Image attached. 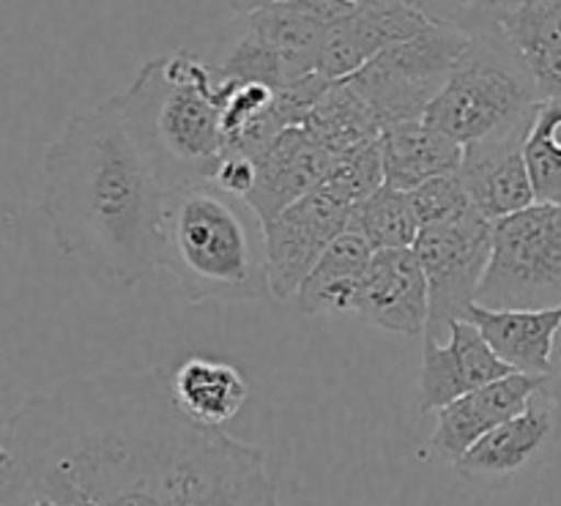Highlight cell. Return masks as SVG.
<instances>
[{"mask_svg": "<svg viewBox=\"0 0 561 506\" xmlns=\"http://www.w3.org/2000/svg\"><path fill=\"white\" fill-rule=\"evenodd\" d=\"M170 367L69 378L5 422L0 496L60 506H283L261 447L190 419Z\"/></svg>", "mask_w": 561, "mask_h": 506, "instance_id": "obj_1", "label": "cell"}, {"mask_svg": "<svg viewBox=\"0 0 561 506\" xmlns=\"http://www.w3.org/2000/svg\"><path fill=\"white\" fill-rule=\"evenodd\" d=\"M42 211L66 261L124 294L159 268L164 186L115 104L77 113L44 151Z\"/></svg>", "mask_w": 561, "mask_h": 506, "instance_id": "obj_2", "label": "cell"}, {"mask_svg": "<svg viewBox=\"0 0 561 506\" xmlns=\"http://www.w3.org/2000/svg\"><path fill=\"white\" fill-rule=\"evenodd\" d=\"M159 268L195 304L272 299L266 222L247 197L214 181L168 192L159 228Z\"/></svg>", "mask_w": 561, "mask_h": 506, "instance_id": "obj_3", "label": "cell"}, {"mask_svg": "<svg viewBox=\"0 0 561 506\" xmlns=\"http://www.w3.org/2000/svg\"><path fill=\"white\" fill-rule=\"evenodd\" d=\"M164 192L214 181L228 157L222 96L211 66L186 49L153 58L110 96Z\"/></svg>", "mask_w": 561, "mask_h": 506, "instance_id": "obj_4", "label": "cell"}, {"mask_svg": "<svg viewBox=\"0 0 561 506\" xmlns=\"http://www.w3.org/2000/svg\"><path fill=\"white\" fill-rule=\"evenodd\" d=\"M471 33L469 53L427 107L425 124L466 151L524 146L542 104L535 80L496 20Z\"/></svg>", "mask_w": 561, "mask_h": 506, "instance_id": "obj_5", "label": "cell"}, {"mask_svg": "<svg viewBox=\"0 0 561 506\" xmlns=\"http://www.w3.org/2000/svg\"><path fill=\"white\" fill-rule=\"evenodd\" d=\"M474 33L453 22H433L420 36L383 49L348 85L376 113L381 129L425 120L427 107L469 53Z\"/></svg>", "mask_w": 561, "mask_h": 506, "instance_id": "obj_6", "label": "cell"}, {"mask_svg": "<svg viewBox=\"0 0 561 506\" xmlns=\"http://www.w3.org/2000/svg\"><path fill=\"white\" fill-rule=\"evenodd\" d=\"M477 304L488 310L561 307V206L535 203L493 222V250Z\"/></svg>", "mask_w": 561, "mask_h": 506, "instance_id": "obj_7", "label": "cell"}, {"mask_svg": "<svg viewBox=\"0 0 561 506\" xmlns=\"http://www.w3.org/2000/svg\"><path fill=\"white\" fill-rule=\"evenodd\" d=\"M431 288V321L422 340H438L449 321H460L485 279L493 250V222L469 211L453 222L422 228L414 244Z\"/></svg>", "mask_w": 561, "mask_h": 506, "instance_id": "obj_8", "label": "cell"}, {"mask_svg": "<svg viewBox=\"0 0 561 506\" xmlns=\"http://www.w3.org/2000/svg\"><path fill=\"white\" fill-rule=\"evenodd\" d=\"M351 208L316 189L266 222L272 299H296L323 252L348 230Z\"/></svg>", "mask_w": 561, "mask_h": 506, "instance_id": "obj_9", "label": "cell"}, {"mask_svg": "<svg viewBox=\"0 0 561 506\" xmlns=\"http://www.w3.org/2000/svg\"><path fill=\"white\" fill-rule=\"evenodd\" d=\"M354 315L400 337H425L431 288L414 246L373 252Z\"/></svg>", "mask_w": 561, "mask_h": 506, "instance_id": "obj_10", "label": "cell"}, {"mask_svg": "<svg viewBox=\"0 0 561 506\" xmlns=\"http://www.w3.org/2000/svg\"><path fill=\"white\" fill-rule=\"evenodd\" d=\"M447 337V343L425 340L422 345L420 414H436L463 394L515 372L469 321H449Z\"/></svg>", "mask_w": 561, "mask_h": 506, "instance_id": "obj_11", "label": "cell"}, {"mask_svg": "<svg viewBox=\"0 0 561 506\" xmlns=\"http://www.w3.org/2000/svg\"><path fill=\"white\" fill-rule=\"evenodd\" d=\"M557 438H561L557 411L542 387L526 405V411L480 438L455 463V469L477 485H507L524 476Z\"/></svg>", "mask_w": 561, "mask_h": 506, "instance_id": "obj_12", "label": "cell"}, {"mask_svg": "<svg viewBox=\"0 0 561 506\" xmlns=\"http://www.w3.org/2000/svg\"><path fill=\"white\" fill-rule=\"evenodd\" d=\"M542 387H546L542 376L513 372L502 381L488 383V387L474 389L455 403L444 405L442 411H436L431 449L438 458L455 465L480 438L526 411V405Z\"/></svg>", "mask_w": 561, "mask_h": 506, "instance_id": "obj_13", "label": "cell"}, {"mask_svg": "<svg viewBox=\"0 0 561 506\" xmlns=\"http://www.w3.org/2000/svg\"><path fill=\"white\" fill-rule=\"evenodd\" d=\"M431 25V16L409 5H356L354 14L329 31L318 74L327 77L329 82H345L356 71L365 69L373 58H378L383 49L420 36Z\"/></svg>", "mask_w": 561, "mask_h": 506, "instance_id": "obj_14", "label": "cell"}, {"mask_svg": "<svg viewBox=\"0 0 561 506\" xmlns=\"http://www.w3.org/2000/svg\"><path fill=\"white\" fill-rule=\"evenodd\" d=\"M257 162V184L247 195L250 206L261 214L263 222L283 214L305 195L316 192L327 179L337 157L327 151L321 142L312 140L305 126L285 129Z\"/></svg>", "mask_w": 561, "mask_h": 506, "instance_id": "obj_15", "label": "cell"}, {"mask_svg": "<svg viewBox=\"0 0 561 506\" xmlns=\"http://www.w3.org/2000/svg\"><path fill=\"white\" fill-rule=\"evenodd\" d=\"M460 321L480 329L493 354L515 372L548 378L553 348L561 332V307L557 310H488L471 304Z\"/></svg>", "mask_w": 561, "mask_h": 506, "instance_id": "obj_16", "label": "cell"}, {"mask_svg": "<svg viewBox=\"0 0 561 506\" xmlns=\"http://www.w3.org/2000/svg\"><path fill=\"white\" fill-rule=\"evenodd\" d=\"M383 179L387 186L400 192H414L422 184L442 175L460 173L466 148L433 129L425 120L392 126L381 135Z\"/></svg>", "mask_w": 561, "mask_h": 506, "instance_id": "obj_17", "label": "cell"}, {"mask_svg": "<svg viewBox=\"0 0 561 506\" xmlns=\"http://www.w3.org/2000/svg\"><path fill=\"white\" fill-rule=\"evenodd\" d=\"M460 179H463L477 211L491 222L513 217L537 203L524 146L466 151Z\"/></svg>", "mask_w": 561, "mask_h": 506, "instance_id": "obj_18", "label": "cell"}, {"mask_svg": "<svg viewBox=\"0 0 561 506\" xmlns=\"http://www.w3.org/2000/svg\"><path fill=\"white\" fill-rule=\"evenodd\" d=\"M170 383L179 409L206 427H225L233 422L250 398L244 372L211 356H186L173 370Z\"/></svg>", "mask_w": 561, "mask_h": 506, "instance_id": "obj_19", "label": "cell"}, {"mask_svg": "<svg viewBox=\"0 0 561 506\" xmlns=\"http://www.w3.org/2000/svg\"><path fill=\"white\" fill-rule=\"evenodd\" d=\"M542 102L561 104V0H526L499 20Z\"/></svg>", "mask_w": 561, "mask_h": 506, "instance_id": "obj_20", "label": "cell"}, {"mask_svg": "<svg viewBox=\"0 0 561 506\" xmlns=\"http://www.w3.org/2000/svg\"><path fill=\"white\" fill-rule=\"evenodd\" d=\"M373 261V250L365 239L345 230L318 261L310 277L296 294V304L305 315H345L356 310L362 283L367 266Z\"/></svg>", "mask_w": 561, "mask_h": 506, "instance_id": "obj_21", "label": "cell"}, {"mask_svg": "<svg viewBox=\"0 0 561 506\" xmlns=\"http://www.w3.org/2000/svg\"><path fill=\"white\" fill-rule=\"evenodd\" d=\"M301 126L310 131L312 140L321 142L337 159L354 148L381 140L383 135L376 113L367 107L365 99L348 82H334L332 91L316 104V110L307 115Z\"/></svg>", "mask_w": 561, "mask_h": 506, "instance_id": "obj_22", "label": "cell"}, {"mask_svg": "<svg viewBox=\"0 0 561 506\" xmlns=\"http://www.w3.org/2000/svg\"><path fill=\"white\" fill-rule=\"evenodd\" d=\"M348 233L365 239L373 252L414 246L422 233V225L411 192H400L383 184L376 195L351 208Z\"/></svg>", "mask_w": 561, "mask_h": 506, "instance_id": "obj_23", "label": "cell"}, {"mask_svg": "<svg viewBox=\"0 0 561 506\" xmlns=\"http://www.w3.org/2000/svg\"><path fill=\"white\" fill-rule=\"evenodd\" d=\"M537 203L561 206V104L542 102L524 142Z\"/></svg>", "mask_w": 561, "mask_h": 506, "instance_id": "obj_24", "label": "cell"}, {"mask_svg": "<svg viewBox=\"0 0 561 506\" xmlns=\"http://www.w3.org/2000/svg\"><path fill=\"white\" fill-rule=\"evenodd\" d=\"M383 184H387V179H383L381 140H373L340 157L318 189L327 192L329 197H334L343 206L354 208L356 203L376 195Z\"/></svg>", "mask_w": 561, "mask_h": 506, "instance_id": "obj_25", "label": "cell"}, {"mask_svg": "<svg viewBox=\"0 0 561 506\" xmlns=\"http://www.w3.org/2000/svg\"><path fill=\"white\" fill-rule=\"evenodd\" d=\"M411 200H414L416 217H420L422 228H431V225L453 222V219L463 217V214L474 211V200H471L469 189H466L460 173L442 175V179H433L427 184H422L420 189L411 192Z\"/></svg>", "mask_w": 561, "mask_h": 506, "instance_id": "obj_26", "label": "cell"}, {"mask_svg": "<svg viewBox=\"0 0 561 506\" xmlns=\"http://www.w3.org/2000/svg\"><path fill=\"white\" fill-rule=\"evenodd\" d=\"M356 5L365 3H389V5H409V9L422 11L425 16H431L433 22H453V25L466 27V31H474L485 16L477 14L466 0H351Z\"/></svg>", "mask_w": 561, "mask_h": 506, "instance_id": "obj_27", "label": "cell"}, {"mask_svg": "<svg viewBox=\"0 0 561 506\" xmlns=\"http://www.w3.org/2000/svg\"><path fill=\"white\" fill-rule=\"evenodd\" d=\"M214 184L233 192V195L247 197L257 184V162L250 157H241V153H230V157H225V162L219 164L217 175H214Z\"/></svg>", "mask_w": 561, "mask_h": 506, "instance_id": "obj_28", "label": "cell"}, {"mask_svg": "<svg viewBox=\"0 0 561 506\" xmlns=\"http://www.w3.org/2000/svg\"><path fill=\"white\" fill-rule=\"evenodd\" d=\"M546 394H548V400L553 403V411H557L559 433H561V332L557 337V348H553L551 372H548V378H546Z\"/></svg>", "mask_w": 561, "mask_h": 506, "instance_id": "obj_29", "label": "cell"}, {"mask_svg": "<svg viewBox=\"0 0 561 506\" xmlns=\"http://www.w3.org/2000/svg\"><path fill=\"white\" fill-rule=\"evenodd\" d=\"M466 3H469L471 9L477 11V14L485 16V20H496L499 22L504 14L520 9L526 0H466Z\"/></svg>", "mask_w": 561, "mask_h": 506, "instance_id": "obj_30", "label": "cell"}, {"mask_svg": "<svg viewBox=\"0 0 561 506\" xmlns=\"http://www.w3.org/2000/svg\"><path fill=\"white\" fill-rule=\"evenodd\" d=\"M228 3L236 14L247 16V14H255V11H261V9H268V5L279 3V0H228Z\"/></svg>", "mask_w": 561, "mask_h": 506, "instance_id": "obj_31", "label": "cell"}, {"mask_svg": "<svg viewBox=\"0 0 561 506\" xmlns=\"http://www.w3.org/2000/svg\"><path fill=\"white\" fill-rule=\"evenodd\" d=\"M0 498H3V496H0ZM0 506H60V504L53 502V498L36 496V498H25V502H20V498H3Z\"/></svg>", "mask_w": 561, "mask_h": 506, "instance_id": "obj_32", "label": "cell"}]
</instances>
